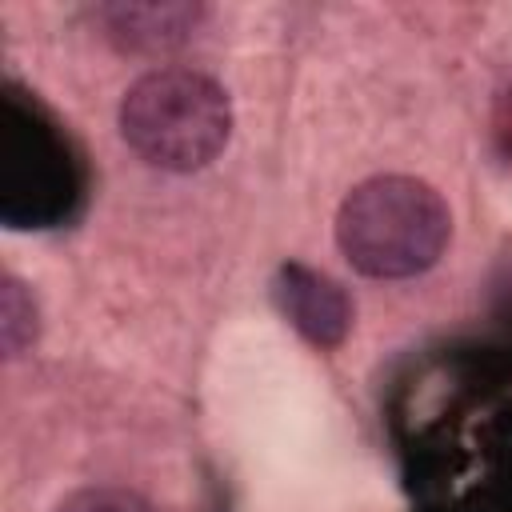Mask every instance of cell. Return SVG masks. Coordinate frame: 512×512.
<instances>
[{
    "mask_svg": "<svg viewBox=\"0 0 512 512\" xmlns=\"http://www.w3.org/2000/svg\"><path fill=\"white\" fill-rule=\"evenodd\" d=\"M452 236L440 192L416 176H372L356 184L336 212L344 260L372 280H408L428 272Z\"/></svg>",
    "mask_w": 512,
    "mask_h": 512,
    "instance_id": "1",
    "label": "cell"
},
{
    "mask_svg": "<svg viewBox=\"0 0 512 512\" xmlns=\"http://www.w3.org/2000/svg\"><path fill=\"white\" fill-rule=\"evenodd\" d=\"M232 132L228 92L196 68H152L120 100V136L164 172L212 164Z\"/></svg>",
    "mask_w": 512,
    "mask_h": 512,
    "instance_id": "2",
    "label": "cell"
},
{
    "mask_svg": "<svg viewBox=\"0 0 512 512\" xmlns=\"http://www.w3.org/2000/svg\"><path fill=\"white\" fill-rule=\"evenodd\" d=\"M272 296L284 320L316 348H336L352 328V304L344 288L308 264H280Z\"/></svg>",
    "mask_w": 512,
    "mask_h": 512,
    "instance_id": "3",
    "label": "cell"
},
{
    "mask_svg": "<svg viewBox=\"0 0 512 512\" xmlns=\"http://www.w3.org/2000/svg\"><path fill=\"white\" fill-rule=\"evenodd\" d=\"M56 512H156V508L132 488L92 484V488H76L72 496H64Z\"/></svg>",
    "mask_w": 512,
    "mask_h": 512,
    "instance_id": "6",
    "label": "cell"
},
{
    "mask_svg": "<svg viewBox=\"0 0 512 512\" xmlns=\"http://www.w3.org/2000/svg\"><path fill=\"white\" fill-rule=\"evenodd\" d=\"M36 340V300L32 292L16 280H0V348L4 356H20Z\"/></svg>",
    "mask_w": 512,
    "mask_h": 512,
    "instance_id": "5",
    "label": "cell"
},
{
    "mask_svg": "<svg viewBox=\"0 0 512 512\" xmlns=\"http://www.w3.org/2000/svg\"><path fill=\"white\" fill-rule=\"evenodd\" d=\"M100 16H104L108 36L136 52L172 48L188 40L192 28L200 24V8L192 4H112Z\"/></svg>",
    "mask_w": 512,
    "mask_h": 512,
    "instance_id": "4",
    "label": "cell"
}]
</instances>
